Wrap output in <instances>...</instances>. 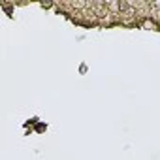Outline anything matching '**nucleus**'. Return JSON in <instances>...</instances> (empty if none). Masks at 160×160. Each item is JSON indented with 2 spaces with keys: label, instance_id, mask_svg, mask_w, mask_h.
<instances>
[{
  "label": "nucleus",
  "instance_id": "nucleus-1",
  "mask_svg": "<svg viewBox=\"0 0 160 160\" xmlns=\"http://www.w3.org/2000/svg\"><path fill=\"white\" fill-rule=\"evenodd\" d=\"M106 6H108L111 12H119V10H121V4H119V2H108Z\"/></svg>",
  "mask_w": 160,
  "mask_h": 160
},
{
  "label": "nucleus",
  "instance_id": "nucleus-2",
  "mask_svg": "<svg viewBox=\"0 0 160 160\" xmlns=\"http://www.w3.org/2000/svg\"><path fill=\"white\" fill-rule=\"evenodd\" d=\"M143 28H151V30H156V25H154L152 21H149V19H147V21H143Z\"/></svg>",
  "mask_w": 160,
  "mask_h": 160
}]
</instances>
